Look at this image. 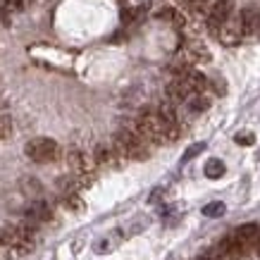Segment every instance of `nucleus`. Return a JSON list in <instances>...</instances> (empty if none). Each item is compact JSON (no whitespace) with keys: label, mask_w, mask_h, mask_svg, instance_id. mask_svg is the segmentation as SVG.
I'll use <instances>...</instances> for the list:
<instances>
[{"label":"nucleus","mask_w":260,"mask_h":260,"mask_svg":"<svg viewBox=\"0 0 260 260\" xmlns=\"http://www.w3.org/2000/svg\"><path fill=\"white\" fill-rule=\"evenodd\" d=\"M136 134L141 136L143 141L172 143V141L179 139V126L177 124H165L155 112H143L141 117L136 119Z\"/></svg>","instance_id":"obj_1"},{"label":"nucleus","mask_w":260,"mask_h":260,"mask_svg":"<svg viewBox=\"0 0 260 260\" xmlns=\"http://www.w3.org/2000/svg\"><path fill=\"white\" fill-rule=\"evenodd\" d=\"M112 150L117 153L122 160H146L148 158V148H146V141L136 132H129V129H119L115 139H112Z\"/></svg>","instance_id":"obj_2"},{"label":"nucleus","mask_w":260,"mask_h":260,"mask_svg":"<svg viewBox=\"0 0 260 260\" xmlns=\"http://www.w3.org/2000/svg\"><path fill=\"white\" fill-rule=\"evenodd\" d=\"M24 150H26L29 160H34V162H55V160L60 158V146H57V141L46 139V136L31 139Z\"/></svg>","instance_id":"obj_3"},{"label":"nucleus","mask_w":260,"mask_h":260,"mask_svg":"<svg viewBox=\"0 0 260 260\" xmlns=\"http://www.w3.org/2000/svg\"><path fill=\"white\" fill-rule=\"evenodd\" d=\"M232 12H234V0H217V3L213 5L210 17H208V29H210L213 36H217L220 26L232 17Z\"/></svg>","instance_id":"obj_4"},{"label":"nucleus","mask_w":260,"mask_h":260,"mask_svg":"<svg viewBox=\"0 0 260 260\" xmlns=\"http://www.w3.org/2000/svg\"><path fill=\"white\" fill-rule=\"evenodd\" d=\"M67 162H70L72 172L77 174V177H93L95 162L88 158L86 153H81V150H70V153H67Z\"/></svg>","instance_id":"obj_5"},{"label":"nucleus","mask_w":260,"mask_h":260,"mask_svg":"<svg viewBox=\"0 0 260 260\" xmlns=\"http://www.w3.org/2000/svg\"><path fill=\"white\" fill-rule=\"evenodd\" d=\"M258 12L260 10L255 5H246L241 12H239V29H241V36H253L258 31Z\"/></svg>","instance_id":"obj_6"},{"label":"nucleus","mask_w":260,"mask_h":260,"mask_svg":"<svg viewBox=\"0 0 260 260\" xmlns=\"http://www.w3.org/2000/svg\"><path fill=\"white\" fill-rule=\"evenodd\" d=\"M234 237L241 246H244L246 251L248 248H258L260 244V227L258 224H241V227L234 232Z\"/></svg>","instance_id":"obj_7"},{"label":"nucleus","mask_w":260,"mask_h":260,"mask_svg":"<svg viewBox=\"0 0 260 260\" xmlns=\"http://www.w3.org/2000/svg\"><path fill=\"white\" fill-rule=\"evenodd\" d=\"M177 79H181V84L189 88V93H191V95L203 93L205 86H208V79H205L203 74H201V72H196V70H186L184 74H179Z\"/></svg>","instance_id":"obj_8"},{"label":"nucleus","mask_w":260,"mask_h":260,"mask_svg":"<svg viewBox=\"0 0 260 260\" xmlns=\"http://www.w3.org/2000/svg\"><path fill=\"white\" fill-rule=\"evenodd\" d=\"M217 39L224 43V46H234V43H239V39H241V29H239V17L234 19V17H229L227 22L220 26V31H217Z\"/></svg>","instance_id":"obj_9"},{"label":"nucleus","mask_w":260,"mask_h":260,"mask_svg":"<svg viewBox=\"0 0 260 260\" xmlns=\"http://www.w3.org/2000/svg\"><path fill=\"white\" fill-rule=\"evenodd\" d=\"M220 255L222 258H227V260H241L246 255V248L239 244L234 234H229V237L220 244Z\"/></svg>","instance_id":"obj_10"},{"label":"nucleus","mask_w":260,"mask_h":260,"mask_svg":"<svg viewBox=\"0 0 260 260\" xmlns=\"http://www.w3.org/2000/svg\"><path fill=\"white\" fill-rule=\"evenodd\" d=\"M189 88L184 86V84H181V79H172L170 81V84H167V98H170V101L167 103H186L189 101Z\"/></svg>","instance_id":"obj_11"},{"label":"nucleus","mask_w":260,"mask_h":260,"mask_svg":"<svg viewBox=\"0 0 260 260\" xmlns=\"http://www.w3.org/2000/svg\"><path fill=\"white\" fill-rule=\"evenodd\" d=\"M26 217H29L31 222H48L50 217H53V213H50L48 203H43V201H34V203L29 205V210H26Z\"/></svg>","instance_id":"obj_12"},{"label":"nucleus","mask_w":260,"mask_h":260,"mask_svg":"<svg viewBox=\"0 0 260 260\" xmlns=\"http://www.w3.org/2000/svg\"><path fill=\"white\" fill-rule=\"evenodd\" d=\"M117 160H122V158H119L112 148H108V146H95V158H93L95 165H117Z\"/></svg>","instance_id":"obj_13"},{"label":"nucleus","mask_w":260,"mask_h":260,"mask_svg":"<svg viewBox=\"0 0 260 260\" xmlns=\"http://www.w3.org/2000/svg\"><path fill=\"white\" fill-rule=\"evenodd\" d=\"M203 172L208 179H220V177H224V172H227V167H224V162L217 158H210L208 162H205Z\"/></svg>","instance_id":"obj_14"},{"label":"nucleus","mask_w":260,"mask_h":260,"mask_svg":"<svg viewBox=\"0 0 260 260\" xmlns=\"http://www.w3.org/2000/svg\"><path fill=\"white\" fill-rule=\"evenodd\" d=\"M62 205L67 210H72V213H84V210H86V203L81 201L79 193H67V196L62 198Z\"/></svg>","instance_id":"obj_15"},{"label":"nucleus","mask_w":260,"mask_h":260,"mask_svg":"<svg viewBox=\"0 0 260 260\" xmlns=\"http://www.w3.org/2000/svg\"><path fill=\"white\" fill-rule=\"evenodd\" d=\"M186 105H189L191 112H205L208 108H210V101H208L203 93H196V95H189Z\"/></svg>","instance_id":"obj_16"},{"label":"nucleus","mask_w":260,"mask_h":260,"mask_svg":"<svg viewBox=\"0 0 260 260\" xmlns=\"http://www.w3.org/2000/svg\"><path fill=\"white\" fill-rule=\"evenodd\" d=\"M158 17H160V19H170V22H172L177 29H181V26L186 24V17L181 15L179 10H170V8H167V10H160Z\"/></svg>","instance_id":"obj_17"},{"label":"nucleus","mask_w":260,"mask_h":260,"mask_svg":"<svg viewBox=\"0 0 260 260\" xmlns=\"http://www.w3.org/2000/svg\"><path fill=\"white\" fill-rule=\"evenodd\" d=\"M224 213H227V205L222 203V201H213V203L203 205V215H205V217H222Z\"/></svg>","instance_id":"obj_18"},{"label":"nucleus","mask_w":260,"mask_h":260,"mask_svg":"<svg viewBox=\"0 0 260 260\" xmlns=\"http://www.w3.org/2000/svg\"><path fill=\"white\" fill-rule=\"evenodd\" d=\"M203 150H205V143H203V141H201V143H193V146H189V148H186V153L181 155V162H189V160H193L196 155H201Z\"/></svg>","instance_id":"obj_19"},{"label":"nucleus","mask_w":260,"mask_h":260,"mask_svg":"<svg viewBox=\"0 0 260 260\" xmlns=\"http://www.w3.org/2000/svg\"><path fill=\"white\" fill-rule=\"evenodd\" d=\"M12 136V119L8 115H0V139H10Z\"/></svg>","instance_id":"obj_20"},{"label":"nucleus","mask_w":260,"mask_h":260,"mask_svg":"<svg viewBox=\"0 0 260 260\" xmlns=\"http://www.w3.org/2000/svg\"><path fill=\"white\" fill-rule=\"evenodd\" d=\"M12 241H15V229L0 227V246H10Z\"/></svg>","instance_id":"obj_21"},{"label":"nucleus","mask_w":260,"mask_h":260,"mask_svg":"<svg viewBox=\"0 0 260 260\" xmlns=\"http://www.w3.org/2000/svg\"><path fill=\"white\" fill-rule=\"evenodd\" d=\"M234 141H237L239 146H253V143H255V136H253L251 132H241V134L234 136Z\"/></svg>","instance_id":"obj_22"},{"label":"nucleus","mask_w":260,"mask_h":260,"mask_svg":"<svg viewBox=\"0 0 260 260\" xmlns=\"http://www.w3.org/2000/svg\"><path fill=\"white\" fill-rule=\"evenodd\" d=\"M189 3L191 10H196V12H205L208 10V0H186Z\"/></svg>","instance_id":"obj_23"},{"label":"nucleus","mask_w":260,"mask_h":260,"mask_svg":"<svg viewBox=\"0 0 260 260\" xmlns=\"http://www.w3.org/2000/svg\"><path fill=\"white\" fill-rule=\"evenodd\" d=\"M136 15H139V12H136V10H122V22H134L136 19Z\"/></svg>","instance_id":"obj_24"},{"label":"nucleus","mask_w":260,"mask_h":260,"mask_svg":"<svg viewBox=\"0 0 260 260\" xmlns=\"http://www.w3.org/2000/svg\"><path fill=\"white\" fill-rule=\"evenodd\" d=\"M108 251H110V241L108 239H103V241L95 244V253H108Z\"/></svg>","instance_id":"obj_25"},{"label":"nucleus","mask_w":260,"mask_h":260,"mask_svg":"<svg viewBox=\"0 0 260 260\" xmlns=\"http://www.w3.org/2000/svg\"><path fill=\"white\" fill-rule=\"evenodd\" d=\"M213 88L217 91V93H227V86H224V81L217 77V79H213Z\"/></svg>","instance_id":"obj_26"},{"label":"nucleus","mask_w":260,"mask_h":260,"mask_svg":"<svg viewBox=\"0 0 260 260\" xmlns=\"http://www.w3.org/2000/svg\"><path fill=\"white\" fill-rule=\"evenodd\" d=\"M201 260H222V258L220 255H215V253H208V255H203Z\"/></svg>","instance_id":"obj_27"},{"label":"nucleus","mask_w":260,"mask_h":260,"mask_svg":"<svg viewBox=\"0 0 260 260\" xmlns=\"http://www.w3.org/2000/svg\"><path fill=\"white\" fill-rule=\"evenodd\" d=\"M258 31H260V12H258Z\"/></svg>","instance_id":"obj_28"},{"label":"nucleus","mask_w":260,"mask_h":260,"mask_svg":"<svg viewBox=\"0 0 260 260\" xmlns=\"http://www.w3.org/2000/svg\"><path fill=\"white\" fill-rule=\"evenodd\" d=\"M181 3H186V0H181Z\"/></svg>","instance_id":"obj_29"}]
</instances>
